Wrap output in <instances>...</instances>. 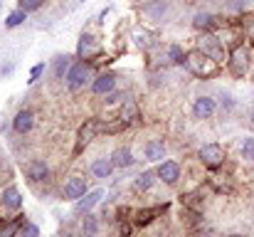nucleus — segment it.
<instances>
[{
  "instance_id": "nucleus-1",
  "label": "nucleus",
  "mask_w": 254,
  "mask_h": 237,
  "mask_svg": "<svg viewBox=\"0 0 254 237\" xmlns=\"http://www.w3.org/2000/svg\"><path fill=\"white\" fill-rule=\"evenodd\" d=\"M195 77H210L215 75V65L202 50H192V52H185V62H183Z\"/></svg>"
},
{
  "instance_id": "nucleus-2",
  "label": "nucleus",
  "mask_w": 254,
  "mask_h": 237,
  "mask_svg": "<svg viewBox=\"0 0 254 237\" xmlns=\"http://www.w3.org/2000/svg\"><path fill=\"white\" fill-rule=\"evenodd\" d=\"M91 77V70H89V65L86 62H74L72 67H69V72H67V86L72 89V91H77V89H82L86 81Z\"/></svg>"
},
{
  "instance_id": "nucleus-3",
  "label": "nucleus",
  "mask_w": 254,
  "mask_h": 237,
  "mask_svg": "<svg viewBox=\"0 0 254 237\" xmlns=\"http://www.w3.org/2000/svg\"><path fill=\"white\" fill-rule=\"evenodd\" d=\"M200 50H202V52H205L212 62H217V65L227 62V52H225L222 42H220L217 37H212V35H205V37L200 40Z\"/></svg>"
},
{
  "instance_id": "nucleus-4",
  "label": "nucleus",
  "mask_w": 254,
  "mask_h": 237,
  "mask_svg": "<svg viewBox=\"0 0 254 237\" xmlns=\"http://www.w3.org/2000/svg\"><path fill=\"white\" fill-rule=\"evenodd\" d=\"M197 156L202 160V165H207V168H220V165L225 163V149H222L220 144H207V146H202V149L197 151Z\"/></svg>"
},
{
  "instance_id": "nucleus-5",
  "label": "nucleus",
  "mask_w": 254,
  "mask_h": 237,
  "mask_svg": "<svg viewBox=\"0 0 254 237\" xmlns=\"http://www.w3.org/2000/svg\"><path fill=\"white\" fill-rule=\"evenodd\" d=\"M227 62H230V72H232L235 77H242V75H247V70H250V52H247L245 47H237Z\"/></svg>"
},
{
  "instance_id": "nucleus-6",
  "label": "nucleus",
  "mask_w": 254,
  "mask_h": 237,
  "mask_svg": "<svg viewBox=\"0 0 254 237\" xmlns=\"http://www.w3.org/2000/svg\"><path fill=\"white\" fill-rule=\"evenodd\" d=\"M82 195H86V180L82 175H72L62 188V198L64 200H79Z\"/></svg>"
},
{
  "instance_id": "nucleus-7",
  "label": "nucleus",
  "mask_w": 254,
  "mask_h": 237,
  "mask_svg": "<svg viewBox=\"0 0 254 237\" xmlns=\"http://www.w3.org/2000/svg\"><path fill=\"white\" fill-rule=\"evenodd\" d=\"M156 175H158V180H163L166 185H175L178 178H180V165H178L175 160H163V163L158 165Z\"/></svg>"
},
{
  "instance_id": "nucleus-8",
  "label": "nucleus",
  "mask_w": 254,
  "mask_h": 237,
  "mask_svg": "<svg viewBox=\"0 0 254 237\" xmlns=\"http://www.w3.org/2000/svg\"><path fill=\"white\" fill-rule=\"evenodd\" d=\"M215 109H217V104H215L212 96H197L195 104H192V114H195V119H210V116L215 114Z\"/></svg>"
},
{
  "instance_id": "nucleus-9",
  "label": "nucleus",
  "mask_w": 254,
  "mask_h": 237,
  "mask_svg": "<svg viewBox=\"0 0 254 237\" xmlns=\"http://www.w3.org/2000/svg\"><path fill=\"white\" fill-rule=\"evenodd\" d=\"M114 86H116V77H114L111 72H106V75H99V77L94 79L91 91H94L96 96H106V94L114 91Z\"/></svg>"
},
{
  "instance_id": "nucleus-10",
  "label": "nucleus",
  "mask_w": 254,
  "mask_h": 237,
  "mask_svg": "<svg viewBox=\"0 0 254 237\" xmlns=\"http://www.w3.org/2000/svg\"><path fill=\"white\" fill-rule=\"evenodd\" d=\"M32 124H35V114H32L30 109H20V111L15 114V119H12V129H15L17 134H27V131L32 129Z\"/></svg>"
},
{
  "instance_id": "nucleus-11",
  "label": "nucleus",
  "mask_w": 254,
  "mask_h": 237,
  "mask_svg": "<svg viewBox=\"0 0 254 237\" xmlns=\"http://www.w3.org/2000/svg\"><path fill=\"white\" fill-rule=\"evenodd\" d=\"M101 131V124L96 121V119H89V121H84V126L79 129V139H77V149H84L86 144L96 136Z\"/></svg>"
},
{
  "instance_id": "nucleus-12",
  "label": "nucleus",
  "mask_w": 254,
  "mask_h": 237,
  "mask_svg": "<svg viewBox=\"0 0 254 237\" xmlns=\"http://www.w3.org/2000/svg\"><path fill=\"white\" fill-rule=\"evenodd\" d=\"M0 203H2V208H5V210H20V208H22L20 190H17L15 185L5 188V190H2V195H0Z\"/></svg>"
},
{
  "instance_id": "nucleus-13",
  "label": "nucleus",
  "mask_w": 254,
  "mask_h": 237,
  "mask_svg": "<svg viewBox=\"0 0 254 237\" xmlns=\"http://www.w3.org/2000/svg\"><path fill=\"white\" fill-rule=\"evenodd\" d=\"M99 50H101V47H99L96 37H91V35H82V37H79V47H77V55H79L82 60H89V57H94V55H96Z\"/></svg>"
},
{
  "instance_id": "nucleus-14",
  "label": "nucleus",
  "mask_w": 254,
  "mask_h": 237,
  "mask_svg": "<svg viewBox=\"0 0 254 237\" xmlns=\"http://www.w3.org/2000/svg\"><path fill=\"white\" fill-rule=\"evenodd\" d=\"M47 175H50V168H47L45 160H32V163H27V178H30L32 183L47 180Z\"/></svg>"
},
{
  "instance_id": "nucleus-15",
  "label": "nucleus",
  "mask_w": 254,
  "mask_h": 237,
  "mask_svg": "<svg viewBox=\"0 0 254 237\" xmlns=\"http://www.w3.org/2000/svg\"><path fill=\"white\" fill-rule=\"evenodd\" d=\"M111 163H114V168H131L133 163H136V158L131 154V149H116L114 154H111Z\"/></svg>"
},
{
  "instance_id": "nucleus-16",
  "label": "nucleus",
  "mask_w": 254,
  "mask_h": 237,
  "mask_svg": "<svg viewBox=\"0 0 254 237\" xmlns=\"http://www.w3.org/2000/svg\"><path fill=\"white\" fill-rule=\"evenodd\" d=\"M101 198H104V190H91V193L82 195V198L77 200V213H89L94 205H99Z\"/></svg>"
},
{
  "instance_id": "nucleus-17",
  "label": "nucleus",
  "mask_w": 254,
  "mask_h": 237,
  "mask_svg": "<svg viewBox=\"0 0 254 237\" xmlns=\"http://www.w3.org/2000/svg\"><path fill=\"white\" fill-rule=\"evenodd\" d=\"M111 170H114L111 158H96V160L91 163V175H94V178H109Z\"/></svg>"
},
{
  "instance_id": "nucleus-18",
  "label": "nucleus",
  "mask_w": 254,
  "mask_h": 237,
  "mask_svg": "<svg viewBox=\"0 0 254 237\" xmlns=\"http://www.w3.org/2000/svg\"><path fill=\"white\" fill-rule=\"evenodd\" d=\"M143 154H146L148 160H161V158L166 156V144L158 141V139H153V141H148V144L143 146Z\"/></svg>"
},
{
  "instance_id": "nucleus-19",
  "label": "nucleus",
  "mask_w": 254,
  "mask_h": 237,
  "mask_svg": "<svg viewBox=\"0 0 254 237\" xmlns=\"http://www.w3.org/2000/svg\"><path fill=\"white\" fill-rule=\"evenodd\" d=\"M153 183H156V173H153V170H143V173L133 180V190H136V193H146V190H151Z\"/></svg>"
},
{
  "instance_id": "nucleus-20",
  "label": "nucleus",
  "mask_w": 254,
  "mask_h": 237,
  "mask_svg": "<svg viewBox=\"0 0 254 237\" xmlns=\"http://www.w3.org/2000/svg\"><path fill=\"white\" fill-rule=\"evenodd\" d=\"M212 25H215V15H210V12H197L192 17V27L195 30H210Z\"/></svg>"
},
{
  "instance_id": "nucleus-21",
  "label": "nucleus",
  "mask_w": 254,
  "mask_h": 237,
  "mask_svg": "<svg viewBox=\"0 0 254 237\" xmlns=\"http://www.w3.org/2000/svg\"><path fill=\"white\" fill-rule=\"evenodd\" d=\"M133 40H136V45H138V47H143V50H151V47L156 45L153 35H151L148 30H141V27L133 32Z\"/></svg>"
},
{
  "instance_id": "nucleus-22",
  "label": "nucleus",
  "mask_w": 254,
  "mask_h": 237,
  "mask_svg": "<svg viewBox=\"0 0 254 237\" xmlns=\"http://www.w3.org/2000/svg\"><path fill=\"white\" fill-rule=\"evenodd\" d=\"M99 233V220L94 215H86L82 220V237H96Z\"/></svg>"
},
{
  "instance_id": "nucleus-23",
  "label": "nucleus",
  "mask_w": 254,
  "mask_h": 237,
  "mask_svg": "<svg viewBox=\"0 0 254 237\" xmlns=\"http://www.w3.org/2000/svg\"><path fill=\"white\" fill-rule=\"evenodd\" d=\"M136 114H138L136 101H133V99H124V104H121V119L128 124L131 119H136Z\"/></svg>"
},
{
  "instance_id": "nucleus-24",
  "label": "nucleus",
  "mask_w": 254,
  "mask_h": 237,
  "mask_svg": "<svg viewBox=\"0 0 254 237\" xmlns=\"http://www.w3.org/2000/svg\"><path fill=\"white\" fill-rule=\"evenodd\" d=\"M25 17H27V12L17 7V10H12V12H10V15L5 17V27H7V30H12V27L22 25V22H25Z\"/></svg>"
},
{
  "instance_id": "nucleus-25",
  "label": "nucleus",
  "mask_w": 254,
  "mask_h": 237,
  "mask_svg": "<svg viewBox=\"0 0 254 237\" xmlns=\"http://www.w3.org/2000/svg\"><path fill=\"white\" fill-rule=\"evenodd\" d=\"M69 67H72V65H69V57H67V55H64V57L60 55V57L55 60V77H57V79L67 77V72H69Z\"/></svg>"
},
{
  "instance_id": "nucleus-26",
  "label": "nucleus",
  "mask_w": 254,
  "mask_h": 237,
  "mask_svg": "<svg viewBox=\"0 0 254 237\" xmlns=\"http://www.w3.org/2000/svg\"><path fill=\"white\" fill-rule=\"evenodd\" d=\"M20 228H22L20 220H10L5 228H0V237H17L20 235Z\"/></svg>"
},
{
  "instance_id": "nucleus-27",
  "label": "nucleus",
  "mask_w": 254,
  "mask_h": 237,
  "mask_svg": "<svg viewBox=\"0 0 254 237\" xmlns=\"http://www.w3.org/2000/svg\"><path fill=\"white\" fill-rule=\"evenodd\" d=\"M240 154H242V158H247V160H254V139L252 136L242 139V144H240Z\"/></svg>"
},
{
  "instance_id": "nucleus-28",
  "label": "nucleus",
  "mask_w": 254,
  "mask_h": 237,
  "mask_svg": "<svg viewBox=\"0 0 254 237\" xmlns=\"http://www.w3.org/2000/svg\"><path fill=\"white\" fill-rule=\"evenodd\" d=\"M163 213V208H153V210H141L138 213V218H136V223L138 225H146V223H151L153 220V215H161Z\"/></svg>"
},
{
  "instance_id": "nucleus-29",
  "label": "nucleus",
  "mask_w": 254,
  "mask_h": 237,
  "mask_svg": "<svg viewBox=\"0 0 254 237\" xmlns=\"http://www.w3.org/2000/svg\"><path fill=\"white\" fill-rule=\"evenodd\" d=\"M121 129H126V121L119 116V121H111V124H101V131L104 134H116V131H121Z\"/></svg>"
},
{
  "instance_id": "nucleus-30",
  "label": "nucleus",
  "mask_w": 254,
  "mask_h": 237,
  "mask_svg": "<svg viewBox=\"0 0 254 237\" xmlns=\"http://www.w3.org/2000/svg\"><path fill=\"white\" fill-rule=\"evenodd\" d=\"M168 57L175 62V65H183V62H185V52H183L178 45H170L168 47Z\"/></svg>"
},
{
  "instance_id": "nucleus-31",
  "label": "nucleus",
  "mask_w": 254,
  "mask_h": 237,
  "mask_svg": "<svg viewBox=\"0 0 254 237\" xmlns=\"http://www.w3.org/2000/svg\"><path fill=\"white\" fill-rule=\"evenodd\" d=\"M146 12H148L151 17H161V15L166 12V2H163V0H156V5H148Z\"/></svg>"
},
{
  "instance_id": "nucleus-32",
  "label": "nucleus",
  "mask_w": 254,
  "mask_h": 237,
  "mask_svg": "<svg viewBox=\"0 0 254 237\" xmlns=\"http://www.w3.org/2000/svg\"><path fill=\"white\" fill-rule=\"evenodd\" d=\"M17 5H20V10L32 12V10H40L42 7V0H17Z\"/></svg>"
},
{
  "instance_id": "nucleus-33",
  "label": "nucleus",
  "mask_w": 254,
  "mask_h": 237,
  "mask_svg": "<svg viewBox=\"0 0 254 237\" xmlns=\"http://www.w3.org/2000/svg\"><path fill=\"white\" fill-rule=\"evenodd\" d=\"M20 237H40L37 225H32V223H25V225L20 228Z\"/></svg>"
},
{
  "instance_id": "nucleus-34",
  "label": "nucleus",
  "mask_w": 254,
  "mask_h": 237,
  "mask_svg": "<svg viewBox=\"0 0 254 237\" xmlns=\"http://www.w3.org/2000/svg\"><path fill=\"white\" fill-rule=\"evenodd\" d=\"M42 72H45V62H40V65H35V67H32V72H30V79H27V81H30V84H35L37 79L42 77Z\"/></svg>"
},
{
  "instance_id": "nucleus-35",
  "label": "nucleus",
  "mask_w": 254,
  "mask_h": 237,
  "mask_svg": "<svg viewBox=\"0 0 254 237\" xmlns=\"http://www.w3.org/2000/svg\"><path fill=\"white\" fill-rule=\"evenodd\" d=\"M121 96H124V94L111 91V94H106V104H109V106H114V104H119V101H121Z\"/></svg>"
},
{
  "instance_id": "nucleus-36",
  "label": "nucleus",
  "mask_w": 254,
  "mask_h": 237,
  "mask_svg": "<svg viewBox=\"0 0 254 237\" xmlns=\"http://www.w3.org/2000/svg\"><path fill=\"white\" fill-rule=\"evenodd\" d=\"M245 32H247V35H250V37L254 40V17H250V20H247V25H245Z\"/></svg>"
},
{
  "instance_id": "nucleus-37",
  "label": "nucleus",
  "mask_w": 254,
  "mask_h": 237,
  "mask_svg": "<svg viewBox=\"0 0 254 237\" xmlns=\"http://www.w3.org/2000/svg\"><path fill=\"white\" fill-rule=\"evenodd\" d=\"M62 237H79V235H74V233H67V235H62Z\"/></svg>"
},
{
  "instance_id": "nucleus-38",
  "label": "nucleus",
  "mask_w": 254,
  "mask_h": 237,
  "mask_svg": "<svg viewBox=\"0 0 254 237\" xmlns=\"http://www.w3.org/2000/svg\"><path fill=\"white\" fill-rule=\"evenodd\" d=\"M227 237H245V235H227Z\"/></svg>"
},
{
  "instance_id": "nucleus-39",
  "label": "nucleus",
  "mask_w": 254,
  "mask_h": 237,
  "mask_svg": "<svg viewBox=\"0 0 254 237\" xmlns=\"http://www.w3.org/2000/svg\"><path fill=\"white\" fill-rule=\"evenodd\" d=\"M252 126H254V111H252Z\"/></svg>"
}]
</instances>
